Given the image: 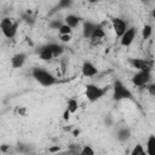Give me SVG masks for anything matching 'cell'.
Segmentation results:
<instances>
[{
    "label": "cell",
    "instance_id": "obj_1",
    "mask_svg": "<svg viewBox=\"0 0 155 155\" xmlns=\"http://www.w3.org/2000/svg\"><path fill=\"white\" fill-rule=\"evenodd\" d=\"M31 75L42 86L48 87V86H52V85L57 84V78L54 75H52L48 70H46L41 67H35L31 70Z\"/></svg>",
    "mask_w": 155,
    "mask_h": 155
},
{
    "label": "cell",
    "instance_id": "obj_2",
    "mask_svg": "<svg viewBox=\"0 0 155 155\" xmlns=\"http://www.w3.org/2000/svg\"><path fill=\"white\" fill-rule=\"evenodd\" d=\"M111 90H113V99L116 102L124 99H133L132 92L128 90V87H126V85L121 80H115Z\"/></svg>",
    "mask_w": 155,
    "mask_h": 155
},
{
    "label": "cell",
    "instance_id": "obj_3",
    "mask_svg": "<svg viewBox=\"0 0 155 155\" xmlns=\"http://www.w3.org/2000/svg\"><path fill=\"white\" fill-rule=\"evenodd\" d=\"M107 92H108V87H99L98 85L94 84H87L85 86V97L91 103H94L101 98H103Z\"/></svg>",
    "mask_w": 155,
    "mask_h": 155
},
{
    "label": "cell",
    "instance_id": "obj_4",
    "mask_svg": "<svg viewBox=\"0 0 155 155\" xmlns=\"http://www.w3.org/2000/svg\"><path fill=\"white\" fill-rule=\"evenodd\" d=\"M0 29L2 31V34L7 38V39H12L16 36L17 30H18V23L10 17H5L1 19L0 22Z\"/></svg>",
    "mask_w": 155,
    "mask_h": 155
},
{
    "label": "cell",
    "instance_id": "obj_5",
    "mask_svg": "<svg viewBox=\"0 0 155 155\" xmlns=\"http://www.w3.org/2000/svg\"><path fill=\"white\" fill-rule=\"evenodd\" d=\"M150 80H151L150 70H138L132 78V84L136 87H144L150 82Z\"/></svg>",
    "mask_w": 155,
    "mask_h": 155
},
{
    "label": "cell",
    "instance_id": "obj_6",
    "mask_svg": "<svg viewBox=\"0 0 155 155\" xmlns=\"http://www.w3.org/2000/svg\"><path fill=\"white\" fill-rule=\"evenodd\" d=\"M136 35H137L136 28H133V27L127 28V30L120 36V44H121V46H125V47L130 46L133 42V40L136 39Z\"/></svg>",
    "mask_w": 155,
    "mask_h": 155
},
{
    "label": "cell",
    "instance_id": "obj_7",
    "mask_svg": "<svg viewBox=\"0 0 155 155\" xmlns=\"http://www.w3.org/2000/svg\"><path fill=\"white\" fill-rule=\"evenodd\" d=\"M130 64L137 70H150L151 71V67H153V63L144 58H131Z\"/></svg>",
    "mask_w": 155,
    "mask_h": 155
},
{
    "label": "cell",
    "instance_id": "obj_8",
    "mask_svg": "<svg viewBox=\"0 0 155 155\" xmlns=\"http://www.w3.org/2000/svg\"><path fill=\"white\" fill-rule=\"evenodd\" d=\"M111 27H113V30H114V33L116 34V36H121L126 30H127V23L124 21V19H121V18H117V17H115V18H111Z\"/></svg>",
    "mask_w": 155,
    "mask_h": 155
},
{
    "label": "cell",
    "instance_id": "obj_9",
    "mask_svg": "<svg viewBox=\"0 0 155 155\" xmlns=\"http://www.w3.org/2000/svg\"><path fill=\"white\" fill-rule=\"evenodd\" d=\"M81 73L85 78H93L98 74V69L92 62L86 61V62H84V64L81 67Z\"/></svg>",
    "mask_w": 155,
    "mask_h": 155
},
{
    "label": "cell",
    "instance_id": "obj_10",
    "mask_svg": "<svg viewBox=\"0 0 155 155\" xmlns=\"http://www.w3.org/2000/svg\"><path fill=\"white\" fill-rule=\"evenodd\" d=\"M25 59H27V54L23 53V52H18V53H16V54L12 56V58H11V65L13 68H16V69L17 68H22L23 64L25 63Z\"/></svg>",
    "mask_w": 155,
    "mask_h": 155
},
{
    "label": "cell",
    "instance_id": "obj_11",
    "mask_svg": "<svg viewBox=\"0 0 155 155\" xmlns=\"http://www.w3.org/2000/svg\"><path fill=\"white\" fill-rule=\"evenodd\" d=\"M104 38H105V31H104V29L102 28V25H98V24H97V27H96V29L93 30V33H92L90 40H91L93 44H98V42H101Z\"/></svg>",
    "mask_w": 155,
    "mask_h": 155
},
{
    "label": "cell",
    "instance_id": "obj_12",
    "mask_svg": "<svg viewBox=\"0 0 155 155\" xmlns=\"http://www.w3.org/2000/svg\"><path fill=\"white\" fill-rule=\"evenodd\" d=\"M39 58L41 61H51L52 58H54V54L51 51V48L48 47V45H45V46H42L40 48V51H39Z\"/></svg>",
    "mask_w": 155,
    "mask_h": 155
},
{
    "label": "cell",
    "instance_id": "obj_13",
    "mask_svg": "<svg viewBox=\"0 0 155 155\" xmlns=\"http://www.w3.org/2000/svg\"><path fill=\"white\" fill-rule=\"evenodd\" d=\"M96 27H97V24L93 23V22H90V21L85 22L84 23V27H82V35H84V38L90 39L91 35H92V33H93V30L96 29Z\"/></svg>",
    "mask_w": 155,
    "mask_h": 155
},
{
    "label": "cell",
    "instance_id": "obj_14",
    "mask_svg": "<svg viewBox=\"0 0 155 155\" xmlns=\"http://www.w3.org/2000/svg\"><path fill=\"white\" fill-rule=\"evenodd\" d=\"M147 154L148 155H155V136L150 134L147 139Z\"/></svg>",
    "mask_w": 155,
    "mask_h": 155
},
{
    "label": "cell",
    "instance_id": "obj_15",
    "mask_svg": "<svg viewBox=\"0 0 155 155\" xmlns=\"http://www.w3.org/2000/svg\"><path fill=\"white\" fill-rule=\"evenodd\" d=\"M64 23L68 24L69 27H71V28L74 29V28H76V27L79 25V23H80V17L76 16V15H68V16L65 17V22H64Z\"/></svg>",
    "mask_w": 155,
    "mask_h": 155
},
{
    "label": "cell",
    "instance_id": "obj_16",
    "mask_svg": "<svg viewBox=\"0 0 155 155\" xmlns=\"http://www.w3.org/2000/svg\"><path fill=\"white\" fill-rule=\"evenodd\" d=\"M47 45L51 48V51L53 52L54 57H58L64 52V47L62 45H58V44H54V42H51V44H47Z\"/></svg>",
    "mask_w": 155,
    "mask_h": 155
},
{
    "label": "cell",
    "instance_id": "obj_17",
    "mask_svg": "<svg viewBox=\"0 0 155 155\" xmlns=\"http://www.w3.org/2000/svg\"><path fill=\"white\" fill-rule=\"evenodd\" d=\"M67 109H68L71 114L76 113L78 109H79V103H78V101H76L75 98H69L68 102H67Z\"/></svg>",
    "mask_w": 155,
    "mask_h": 155
},
{
    "label": "cell",
    "instance_id": "obj_18",
    "mask_svg": "<svg viewBox=\"0 0 155 155\" xmlns=\"http://www.w3.org/2000/svg\"><path fill=\"white\" fill-rule=\"evenodd\" d=\"M130 134H131L130 130L126 128V127H122V128H120L117 131V139L121 140V142H125V140H127L130 138Z\"/></svg>",
    "mask_w": 155,
    "mask_h": 155
},
{
    "label": "cell",
    "instance_id": "obj_19",
    "mask_svg": "<svg viewBox=\"0 0 155 155\" xmlns=\"http://www.w3.org/2000/svg\"><path fill=\"white\" fill-rule=\"evenodd\" d=\"M153 34V27L150 24H144L142 28V39L148 40Z\"/></svg>",
    "mask_w": 155,
    "mask_h": 155
},
{
    "label": "cell",
    "instance_id": "obj_20",
    "mask_svg": "<svg viewBox=\"0 0 155 155\" xmlns=\"http://www.w3.org/2000/svg\"><path fill=\"white\" fill-rule=\"evenodd\" d=\"M143 154H147V150L143 148L142 144H136L131 150V155H143Z\"/></svg>",
    "mask_w": 155,
    "mask_h": 155
},
{
    "label": "cell",
    "instance_id": "obj_21",
    "mask_svg": "<svg viewBox=\"0 0 155 155\" xmlns=\"http://www.w3.org/2000/svg\"><path fill=\"white\" fill-rule=\"evenodd\" d=\"M58 33H59V35H63V34H73V28L69 27L68 24L63 23L61 25V28L58 29Z\"/></svg>",
    "mask_w": 155,
    "mask_h": 155
},
{
    "label": "cell",
    "instance_id": "obj_22",
    "mask_svg": "<svg viewBox=\"0 0 155 155\" xmlns=\"http://www.w3.org/2000/svg\"><path fill=\"white\" fill-rule=\"evenodd\" d=\"M80 154L81 155H93L94 150L91 148V145H84L82 149L80 150Z\"/></svg>",
    "mask_w": 155,
    "mask_h": 155
},
{
    "label": "cell",
    "instance_id": "obj_23",
    "mask_svg": "<svg viewBox=\"0 0 155 155\" xmlns=\"http://www.w3.org/2000/svg\"><path fill=\"white\" fill-rule=\"evenodd\" d=\"M144 88L148 91L150 96H155V82H149L148 85L144 86Z\"/></svg>",
    "mask_w": 155,
    "mask_h": 155
},
{
    "label": "cell",
    "instance_id": "obj_24",
    "mask_svg": "<svg viewBox=\"0 0 155 155\" xmlns=\"http://www.w3.org/2000/svg\"><path fill=\"white\" fill-rule=\"evenodd\" d=\"M73 0H58V7L59 8H68L71 5Z\"/></svg>",
    "mask_w": 155,
    "mask_h": 155
},
{
    "label": "cell",
    "instance_id": "obj_25",
    "mask_svg": "<svg viewBox=\"0 0 155 155\" xmlns=\"http://www.w3.org/2000/svg\"><path fill=\"white\" fill-rule=\"evenodd\" d=\"M62 24H63V23H62L61 21L56 19V21H52V22L50 23V27H51L52 29H57V30H58V29L61 28V25H62Z\"/></svg>",
    "mask_w": 155,
    "mask_h": 155
},
{
    "label": "cell",
    "instance_id": "obj_26",
    "mask_svg": "<svg viewBox=\"0 0 155 155\" xmlns=\"http://www.w3.org/2000/svg\"><path fill=\"white\" fill-rule=\"evenodd\" d=\"M59 40L62 42H69L71 40V34H63V35H59Z\"/></svg>",
    "mask_w": 155,
    "mask_h": 155
},
{
    "label": "cell",
    "instance_id": "obj_27",
    "mask_svg": "<svg viewBox=\"0 0 155 155\" xmlns=\"http://www.w3.org/2000/svg\"><path fill=\"white\" fill-rule=\"evenodd\" d=\"M70 115H71V113H70L68 109H65V111L63 113V119H64V120H69Z\"/></svg>",
    "mask_w": 155,
    "mask_h": 155
},
{
    "label": "cell",
    "instance_id": "obj_28",
    "mask_svg": "<svg viewBox=\"0 0 155 155\" xmlns=\"http://www.w3.org/2000/svg\"><path fill=\"white\" fill-rule=\"evenodd\" d=\"M50 153H56V151H59V147H52V148H50V150H48Z\"/></svg>",
    "mask_w": 155,
    "mask_h": 155
},
{
    "label": "cell",
    "instance_id": "obj_29",
    "mask_svg": "<svg viewBox=\"0 0 155 155\" xmlns=\"http://www.w3.org/2000/svg\"><path fill=\"white\" fill-rule=\"evenodd\" d=\"M151 16H153V19H154V22H155V7H154L153 11H151Z\"/></svg>",
    "mask_w": 155,
    "mask_h": 155
},
{
    "label": "cell",
    "instance_id": "obj_30",
    "mask_svg": "<svg viewBox=\"0 0 155 155\" xmlns=\"http://www.w3.org/2000/svg\"><path fill=\"white\" fill-rule=\"evenodd\" d=\"M87 1H88L90 4H96V2H98L99 0H87Z\"/></svg>",
    "mask_w": 155,
    "mask_h": 155
}]
</instances>
